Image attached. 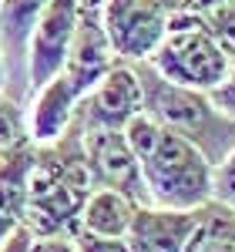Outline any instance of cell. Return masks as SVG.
Instances as JSON below:
<instances>
[{"label": "cell", "instance_id": "cell-1", "mask_svg": "<svg viewBox=\"0 0 235 252\" xmlns=\"http://www.w3.org/2000/svg\"><path fill=\"white\" fill-rule=\"evenodd\" d=\"M151 205L165 209H202L212 202V161L192 141L158 125L148 111H138L124 125Z\"/></svg>", "mask_w": 235, "mask_h": 252}, {"label": "cell", "instance_id": "cell-2", "mask_svg": "<svg viewBox=\"0 0 235 252\" xmlns=\"http://www.w3.org/2000/svg\"><path fill=\"white\" fill-rule=\"evenodd\" d=\"M91 189L94 178L84 161L81 128L71 125L60 138L34 145L24 225L34 235H71Z\"/></svg>", "mask_w": 235, "mask_h": 252}, {"label": "cell", "instance_id": "cell-3", "mask_svg": "<svg viewBox=\"0 0 235 252\" xmlns=\"http://www.w3.org/2000/svg\"><path fill=\"white\" fill-rule=\"evenodd\" d=\"M135 71L141 81V94H145V111L158 125L192 141L212 165L235 148V118L225 115L208 91L161 78L148 61H138Z\"/></svg>", "mask_w": 235, "mask_h": 252}, {"label": "cell", "instance_id": "cell-4", "mask_svg": "<svg viewBox=\"0 0 235 252\" xmlns=\"http://www.w3.org/2000/svg\"><path fill=\"white\" fill-rule=\"evenodd\" d=\"M148 64L161 78L175 81V84L198 88V91H215L229 74L232 58L222 51V44L205 27L202 17L172 10L168 31L155 47V54L148 58Z\"/></svg>", "mask_w": 235, "mask_h": 252}, {"label": "cell", "instance_id": "cell-5", "mask_svg": "<svg viewBox=\"0 0 235 252\" xmlns=\"http://www.w3.org/2000/svg\"><path fill=\"white\" fill-rule=\"evenodd\" d=\"M104 31L118 61H148L168 31L172 7L161 0H104L101 3Z\"/></svg>", "mask_w": 235, "mask_h": 252}, {"label": "cell", "instance_id": "cell-6", "mask_svg": "<svg viewBox=\"0 0 235 252\" xmlns=\"http://www.w3.org/2000/svg\"><path fill=\"white\" fill-rule=\"evenodd\" d=\"M81 148H84V161L91 168L94 185L118 189L128 198H135L138 205H148L141 161H138L131 141L124 138V128H81Z\"/></svg>", "mask_w": 235, "mask_h": 252}, {"label": "cell", "instance_id": "cell-7", "mask_svg": "<svg viewBox=\"0 0 235 252\" xmlns=\"http://www.w3.org/2000/svg\"><path fill=\"white\" fill-rule=\"evenodd\" d=\"M138 111H145V94L135 64L115 61L111 71L94 81L81 97L74 121L81 128H124Z\"/></svg>", "mask_w": 235, "mask_h": 252}, {"label": "cell", "instance_id": "cell-8", "mask_svg": "<svg viewBox=\"0 0 235 252\" xmlns=\"http://www.w3.org/2000/svg\"><path fill=\"white\" fill-rule=\"evenodd\" d=\"M78 3L81 0H47L37 27L30 34V51H27V74H30V91L58 74L67 64L74 31H78Z\"/></svg>", "mask_w": 235, "mask_h": 252}, {"label": "cell", "instance_id": "cell-9", "mask_svg": "<svg viewBox=\"0 0 235 252\" xmlns=\"http://www.w3.org/2000/svg\"><path fill=\"white\" fill-rule=\"evenodd\" d=\"M47 0H0V58H3V91L27 104L30 74H27V51L30 34L37 27Z\"/></svg>", "mask_w": 235, "mask_h": 252}, {"label": "cell", "instance_id": "cell-10", "mask_svg": "<svg viewBox=\"0 0 235 252\" xmlns=\"http://www.w3.org/2000/svg\"><path fill=\"white\" fill-rule=\"evenodd\" d=\"M202 209H165L151 202L138 205L124 232L128 252H185V242L195 232Z\"/></svg>", "mask_w": 235, "mask_h": 252}, {"label": "cell", "instance_id": "cell-11", "mask_svg": "<svg viewBox=\"0 0 235 252\" xmlns=\"http://www.w3.org/2000/svg\"><path fill=\"white\" fill-rule=\"evenodd\" d=\"M81 97H84V91L64 71H58L47 84H40L37 91H30V97H27V131H30V141L44 145V141H54V138L64 135L74 125Z\"/></svg>", "mask_w": 235, "mask_h": 252}, {"label": "cell", "instance_id": "cell-12", "mask_svg": "<svg viewBox=\"0 0 235 252\" xmlns=\"http://www.w3.org/2000/svg\"><path fill=\"white\" fill-rule=\"evenodd\" d=\"M30 165H34V141L0 152V242L24 225Z\"/></svg>", "mask_w": 235, "mask_h": 252}, {"label": "cell", "instance_id": "cell-13", "mask_svg": "<svg viewBox=\"0 0 235 252\" xmlns=\"http://www.w3.org/2000/svg\"><path fill=\"white\" fill-rule=\"evenodd\" d=\"M138 202L128 198L118 189H108V185H94L88 198H84V209H81L78 229L94 235H111V239H124L131 219H135Z\"/></svg>", "mask_w": 235, "mask_h": 252}, {"label": "cell", "instance_id": "cell-14", "mask_svg": "<svg viewBox=\"0 0 235 252\" xmlns=\"http://www.w3.org/2000/svg\"><path fill=\"white\" fill-rule=\"evenodd\" d=\"M185 252H235V209L222 202H208L192 239L185 242Z\"/></svg>", "mask_w": 235, "mask_h": 252}, {"label": "cell", "instance_id": "cell-15", "mask_svg": "<svg viewBox=\"0 0 235 252\" xmlns=\"http://www.w3.org/2000/svg\"><path fill=\"white\" fill-rule=\"evenodd\" d=\"M27 104H20L17 97H10L7 91H0V152H10L24 141H30L27 131Z\"/></svg>", "mask_w": 235, "mask_h": 252}, {"label": "cell", "instance_id": "cell-16", "mask_svg": "<svg viewBox=\"0 0 235 252\" xmlns=\"http://www.w3.org/2000/svg\"><path fill=\"white\" fill-rule=\"evenodd\" d=\"M212 202L235 209V148L212 165Z\"/></svg>", "mask_w": 235, "mask_h": 252}, {"label": "cell", "instance_id": "cell-17", "mask_svg": "<svg viewBox=\"0 0 235 252\" xmlns=\"http://www.w3.org/2000/svg\"><path fill=\"white\" fill-rule=\"evenodd\" d=\"M202 20H205V27L215 34V40L222 44V51L235 61V0L229 7H222V10H215V14H208V17H202Z\"/></svg>", "mask_w": 235, "mask_h": 252}, {"label": "cell", "instance_id": "cell-18", "mask_svg": "<svg viewBox=\"0 0 235 252\" xmlns=\"http://www.w3.org/2000/svg\"><path fill=\"white\" fill-rule=\"evenodd\" d=\"M71 239H74L78 252H128V242H124V239L94 235V232H84V229H74Z\"/></svg>", "mask_w": 235, "mask_h": 252}, {"label": "cell", "instance_id": "cell-19", "mask_svg": "<svg viewBox=\"0 0 235 252\" xmlns=\"http://www.w3.org/2000/svg\"><path fill=\"white\" fill-rule=\"evenodd\" d=\"M208 94L215 97V104L225 111V115L235 118V61H232V67H229V74H225V81L218 84L215 91H208Z\"/></svg>", "mask_w": 235, "mask_h": 252}, {"label": "cell", "instance_id": "cell-20", "mask_svg": "<svg viewBox=\"0 0 235 252\" xmlns=\"http://www.w3.org/2000/svg\"><path fill=\"white\" fill-rule=\"evenodd\" d=\"M30 252H78L71 235H34Z\"/></svg>", "mask_w": 235, "mask_h": 252}, {"label": "cell", "instance_id": "cell-21", "mask_svg": "<svg viewBox=\"0 0 235 252\" xmlns=\"http://www.w3.org/2000/svg\"><path fill=\"white\" fill-rule=\"evenodd\" d=\"M232 0H178L175 10L181 14H195V17H208V14H215L222 7H229Z\"/></svg>", "mask_w": 235, "mask_h": 252}, {"label": "cell", "instance_id": "cell-22", "mask_svg": "<svg viewBox=\"0 0 235 252\" xmlns=\"http://www.w3.org/2000/svg\"><path fill=\"white\" fill-rule=\"evenodd\" d=\"M30 246H34V232L27 225H20L0 242V252H30Z\"/></svg>", "mask_w": 235, "mask_h": 252}, {"label": "cell", "instance_id": "cell-23", "mask_svg": "<svg viewBox=\"0 0 235 252\" xmlns=\"http://www.w3.org/2000/svg\"><path fill=\"white\" fill-rule=\"evenodd\" d=\"M0 91H3V58H0Z\"/></svg>", "mask_w": 235, "mask_h": 252}, {"label": "cell", "instance_id": "cell-24", "mask_svg": "<svg viewBox=\"0 0 235 252\" xmlns=\"http://www.w3.org/2000/svg\"><path fill=\"white\" fill-rule=\"evenodd\" d=\"M161 3H168V7H172V10H175V3H178V0H161Z\"/></svg>", "mask_w": 235, "mask_h": 252}]
</instances>
